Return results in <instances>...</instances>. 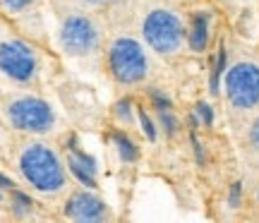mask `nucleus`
I'll return each instance as SVG.
<instances>
[{
    "mask_svg": "<svg viewBox=\"0 0 259 223\" xmlns=\"http://www.w3.org/2000/svg\"><path fill=\"white\" fill-rule=\"evenodd\" d=\"M67 163L44 140H29L15 151V170L22 185L38 197H58L67 187Z\"/></svg>",
    "mask_w": 259,
    "mask_h": 223,
    "instance_id": "obj_1",
    "label": "nucleus"
},
{
    "mask_svg": "<svg viewBox=\"0 0 259 223\" xmlns=\"http://www.w3.org/2000/svg\"><path fill=\"white\" fill-rule=\"evenodd\" d=\"M187 38H190V46H192L194 51H204V46H206V38H209V17H206L204 12L194 15L192 27H190Z\"/></svg>",
    "mask_w": 259,
    "mask_h": 223,
    "instance_id": "obj_11",
    "label": "nucleus"
},
{
    "mask_svg": "<svg viewBox=\"0 0 259 223\" xmlns=\"http://www.w3.org/2000/svg\"><path fill=\"white\" fill-rule=\"evenodd\" d=\"M58 46L72 58L92 56L101 46V24L87 12H70L58 27Z\"/></svg>",
    "mask_w": 259,
    "mask_h": 223,
    "instance_id": "obj_4",
    "label": "nucleus"
},
{
    "mask_svg": "<svg viewBox=\"0 0 259 223\" xmlns=\"http://www.w3.org/2000/svg\"><path fill=\"white\" fill-rule=\"evenodd\" d=\"M142 34H144V41L161 56L178 53L185 41L183 22L170 10H151L142 24Z\"/></svg>",
    "mask_w": 259,
    "mask_h": 223,
    "instance_id": "obj_6",
    "label": "nucleus"
},
{
    "mask_svg": "<svg viewBox=\"0 0 259 223\" xmlns=\"http://www.w3.org/2000/svg\"><path fill=\"white\" fill-rule=\"evenodd\" d=\"M219 67H223V53H221V58H219ZM219 72H221V70H216V72H213V89H216V77H219Z\"/></svg>",
    "mask_w": 259,
    "mask_h": 223,
    "instance_id": "obj_14",
    "label": "nucleus"
},
{
    "mask_svg": "<svg viewBox=\"0 0 259 223\" xmlns=\"http://www.w3.org/2000/svg\"><path fill=\"white\" fill-rule=\"evenodd\" d=\"M82 5H87V8H99V5H103V3H108V0H79Z\"/></svg>",
    "mask_w": 259,
    "mask_h": 223,
    "instance_id": "obj_12",
    "label": "nucleus"
},
{
    "mask_svg": "<svg viewBox=\"0 0 259 223\" xmlns=\"http://www.w3.org/2000/svg\"><path fill=\"white\" fill-rule=\"evenodd\" d=\"M106 65L120 84H137L149 74V60L144 48L139 41L130 36H118L108 43Z\"/></svg>",
    "mask_w": 259,
    "mask_h": 223,
    "instance_id": "obj_5",
    "label": "nucleus"
},
{
    "mask_svg": "<svg viewBox=\"0 0 259 223\" xmlns=\"http://www.w3.org/2000/svg\"><path fill=\"white\" fill-rule=\"evenodd\" d=\"M65 216L82 223L101 221V218H106V204L92 192H72L65 204Z\"/></svg>",
    "mask_w": 259,
    "mask_h": 223,
    "instance_id": "obj_8",
    "label": "nucleus"
},
{
    "mask_svg": "<svg viewBox=\"0 0 259 223\" xmlns=\"http://www.w3.org/2000/svg\"><path fill=\"white\" fill-rule=\"evenodd\" d=\"M36 8V0H0V17L8 22H19L22 17L31 15V10Z\"/></svg>",
    "mask_w": 259,
    "mask_h": 223,
    "instance_id": "obj_10",
    "label": "nucleus"
},
{
    "mask_svg": "<svg viewBox=\"0 0 259 223\" xmlns=\"http://www.w3.org/2000/svg\"><path fill=\"white\" fill-rule=\"evenodd\" d=\"M41 53L12 22L0 17V79L17 89H29L41 79Z\"/></svg>",
    "mask_w": 259,
    "mask_h": 223,
    "instance_id": "obj_2",
    "label": "nucleus"
},
{
    "mask_svg": "<svg viewBox=\"0 0 259 223\" xmlns=\"http://www.w3.org/2000/svg\"><path fill=\"white\" fill-rule=\"evenodd\" d=\"M226 99L238 111H252L259 106V65L238 63L226 74Z\"/></svg>",
    "mask_w": 259,
    "mask_h": 223,
    "instance_id": "obj_7",
    "label": "nucleus"
},
{
    "mask_svg": "<svg viewBox=\"0 0 259 223\" xmlns=\"http://www.w3.org/2000/svg\"><path fill=\"white\" fill-rule=\"evenodd\" d=\"M67 166L74 173V177L82 183L84 187H94L96 185V168L94 161L82 151H70L67 154Z\"/></svg>",
    "mask_w": 259,
    "mask_h": 223,
    "instance_id": "obj_9",
    "label": "nucleus"
},
{
    "mask_svg": "<svg viewBox=\"0 0 259 223\" xmlns=\"http://www.w3.org/2000/svg\"><path fill=\"white\" fill-rule=\"evenodd\" d=\"M252 142H254V144L259 147V120H257V125L252 127Z\"/></svg>",
    "mask_w": 259,
    "mask_h": 223,
    "instance_id": "obj_13",
    "label": "nucleus"
},
{
    "mask_svg": "<svg viewBox=\"0 0 259 223\" xmlns=\"http://www.w3.org/2000/svg\"><path fill=\"white\" fill-rule=\"evenodd\" d=\"M0 118L10 130L29 137H46L58 125V113L53 103L27 89L10 94L0 103Z\"/></svg>",
    "mask_w": 259,
    "mask_h": 223,
    "instance_id": "obj_3",
    "label": "nucleus"
}]
</instances>
